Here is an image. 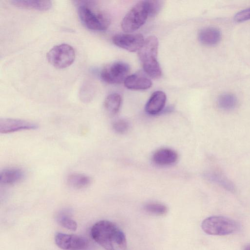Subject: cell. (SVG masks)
<instances>
[{
  "mask_svg": "<svg viewBox=\"0 0 250 250\" xmlns=\"http://www.w3.org/2000/svg\"><path fill=\"white\" fill-rule=\"evenodd\" d=\"M113 128L116 132L124 133L127 130L128 124L127 122L125 120H119L114 123Z\"/></svg>",
  "mask_w": 250,
  "mask_h": 250,
  "instance_id": "24",
  "label": "cell"
},
{
  "mask_svg": "<svg viewBox=\"0 0 250 250\" xmlns=\"http://www.w3.org/2000/svg\"><path fill=\"white\" fill-rule=\"evenodd\" d=\"M78 14L82 23L95 31L105 30L110 24L108 16L90 1H78Z\"/></svg>",
  "mask_w": 250,
  "mask_h": 250,
  "instance_id": "2",
  "label": "cell"
},
{
  "mask_svg": "<svg viewBox=\"0 0 250 250\" xmlns=\"http://www.w3.org/2000/svg\"><path fill=\"white\" fill-rule=\"evenodd\" d=\"M112 40L116 46L130 52L138 51L145 42L143 36L139 33L116 34Z\"/></svg>",
  "mask_w": 250,
  "mask_h": 250,
  "instance_id": "8",
  "label": "cell"
},
{
  "mask_svg": "<svg viewBox=\"0 0 250 250\" xmlns=\"http://www.w3.org/2000/svg\"><path fill=\"white\" fill-rule=\"evenodd\" d=\"M148 16L147 0L139 1L129 10L123 19L121 27L125 32H133L145 23Z\"/></svg>",
  "mask_w": 250,
  "mask_h": 250,
  "instance_id": "5",
  "label": "cell"
},
{
  "mask_svg": "<svg viewBox=\"0 0 250 250\" xmlns=\"http://www.w3.org/2000/svg\"><path fill=\"white\" fill-rule=\"evenodd\" d=\"M221 39L220 30L214 27H208L201 29L198 34V40L203 45L208 46L217 44Z\"/></svg>",
  "mask_w": 250,
  "mask_h": 250,
  "instance_id": "14",
  "label": "cell"
},
{
  "mask_svg": "<svg viewBox=\"0 0 250 250\" xmlns=\"http://www.w3.org/2000/svg\"><path fill=\"white\" fill-rule=\"evenodd\" d=\"M122 103V98L118 93L108 95L104 101V107L108 114H116L119 111Z\"/></svg>",
  "mask_w": 250,
  "mask_h": 250,
  "instance_id": "19",
  "label": "cell"
},
{
  "mask_svg": "<svg viewBox=\"0 0 250 250\" xmlns=\"http://www.w3.org/2000/svg\"><path fill=\"white\" fill-rule=\"evenodd\" d=\"M38 128L34 123L17 119L2 118L0 119V132L6 134L24 130H33Z\"/></svg>",
  "mask_w": 250,
  "mask_h": 250,
  "instance_id": "10",
  "label": "cell"
},
{
  "mask_svg": "<svg viewBox=\"0 0 250 250\" xmlns=\"http://www.w3.org/2000/svg\"><path fill=\"white\" fill-rule=\"evenodd\" d=\"M178 159L177 153L172 149L167 148H161L153 154V162L160 166H167L173 164Z\"/></svg>",
  "mask_w": 250,
  "mask_h": 250,
  "instance_id": "15",
  "label": "cell"
},
{
  "mask_svg": "<svg viewBox=\"0 0 250 250\" xmlns=\"http://www.w3.org/2000/svg\"><path fill=\"white\" fill-rule=\"evenodd\" d=\"M129 70V66L126 63L117 62L104 67L100 76L102 80L106 83L119 84L125 81L128 76Z\"/></svg>",
  "mask_w": 250,
  "mask_h": 250,
  "instance_id": "7",
  "label": "cell"
},
{
  "mask_svg": "<svg viewBox=\"0 0 250 250\" xmlns=\"http://www.w3.org/2000/svg\"><path fill=\"white\" fill-rule=\"evenodd\" d=\"M166 102V94L162 91H156L149 98L146 105L145 110L149 114L156 115L163 110Z\"/></svg>",
  "mask_w": 250,
  "mask_h": 250,
  "instance_id": "11",
  "label": "cell"
},
{
  "mask_svg": "<svg viewBox=\"0 0 250 250\" xmlns=\"http://www.w3.org/2000/svg\"><path fill=\"white\" fill-rule=\"evenodd\" d=\"M91 235L93 239L106 250H114V245L121 249L127 246L124 233L113 223L101 220L92 227Z\"/></svg>",
  "mask_w": 250,
  "mask_h": 250,
  "instance_id": "1",
  "label": "cell"
},
{
  "mask_svg": "<svg viewBox=\"0 0 250 250\" xmlns=\"http://www.w3.org/2000/svg\"><path fill=\"white\" fill-rule=\"evenodd\" d=\"M46 58L53 66L63 69L73 63L75 58V52L71 45L62 43L52 48L47 53Z\"/></svg>",
  "mask_w": 250,
  "mask_h": 250,
  "instance_id": "6",
  "label": "cell"
},
{
  "mask_svg": "<svg viewBox=\"0 0 250 250\" xmlns=\"http://www.w3.org/2000/svg\"><path fill=\"white\" fill-rule=\"evenodd\" d=\"M158 41L151 36L145 40L144 43L138 51V56L142 67L150 77L158 79L161 76V69L157 61Z\"/></svg>",
  "mask_w": 250,
  "mask_h": 250,
  "instance_id": "3",
  "label": "cell"
},
{
  "mask_svg": "<svg viewBox=\"0 0 250 250\" xmlns=\"http://www.w3.org/2000/svg\"><path fill=\"white\" fill-rule=\"evenodd\" d=\"M9 2L18 7L42 11H47L52 5L50 0H11Z\"/></svg>",
  "mask_w": 250,
  "mask_h": 250,
  "instance_id": "16",
  "label": "cell"
},
{
  "mask_svg": "<svg viewBox=\"0 0 250 250\" xmlns=\"http://www.w3.org/2000/svg\"><path fill=\"white\" fill-rule=\"evenodd\" d=\"M211 179L225 189L230 191H234L235 188L234 185L231 181L218 172L216 173L212 174Z\"/></svg>",
  "mask_w": 250,
  "mask_h": 250,
  "instance_id": "22",
  "label": "cell"
},
{
  "mask_svg": "<svg viewBox=\"0 0 250 250\" xmlns=\"http://www.w3.org/2000/svg\"><path fill=\"white\" fill-rule=\"evenodd\" d=\"M144 208L147 212L156 215H163L167 211L165 205L158 203H148L145 206Z\"/></svg>",
  "mask_w": 250,
  "mask_h": 250,
  "instance_id": "21",
  "label": "cell"
},
{
  "mask_svg": "<svg viewBox=\"0 0 250 250\" xmlns=\"http://www.w3.org/2000/svg\"><path fill=\"white\" fill-rule=\"evenodd\" d=\"M70 214L69 209L67 208L62 209L57 215V221L63 228L74 231L77 228V224L70 217Z\"/></svg>",
  "mask_w": 250,
  "mask_h": 250,
  "instance_id": "20",
  "label": "cell"
},
{
  "mask_svg": "<svg viewBox=\"0 0 250 250\" xmlns=\"http://www.w3.org/2000/svg\"><path fill=\"white\" fill-rule=\"evenodd\" d=\"M92 179L88 176L82 173H74L70 174L67 178V183L70 187L81 189L89 186Z\"/></svg>",
  "mask_w": 250,
  "mask_h": 250,
  "instance_id": "17",
  "label": "cell"
},
{
  "mask_svg": "<svg viewBox=\"0 0 250 250\" xmlns=\"http://www.w3.org/2000/svg\"><path fill=\"white\" fill-rule=\"evenodd\" d=\"M218 107L225 111L234 109L237 105V99L234 95L226 93L219 95L217 100Z\"/></svg>",
  "mask_w": 250,
  "mask_h": 250,
  "instance_id": "18",
  "label": "cell"
},
{
  "mask_svg": "<svg viewBox=\"0 0 250 250\" xmlns=\"http://www.w3.org/2000/svg\"><path fill=\"white\" fill-rule=\"evenodd\" d=\"M234 20L238 22L250 20V7L238 12L235 14Z\"/></svg>",
  "mask_w": 250,
  "mask_h": 250,
  "instance_id": "25",
  "label": "cell"
},
{
  "mask_svg": "<svg viewBox=\"0 0 250 250\" xmlns=\"http://www.w3.org/2000/svg\"><path fill=\"white\" fill-rule=\"evenodd\" d=\"M147 1L149 16L154 17L160 11L163 5V1L156 0H147Z\"/></svg>",
  "mask_w": 250,
  "mask_h": 250,
  "instance_id": "23",
  "label": "cell"
},
{
  "mask_svg": "<svg viewBox=\"0 0 250 250\" xmlns=\"http://www.w3.org/2000/svg\"><path fill=\"white\" fill-rule=\"evenodd\" d=\"M125 86L133 90H146L152 85L150 79L142 74H134L129 75L124 81Z\"/></svg>",
  "mask_w": 250,
  "mask_h": 250,
  "instance_id": "12",
  "label": "cell"
},
{
  "mask_svg": "<svg viewBox=\"0 0 250 250\" xmlns=\"http://www.w3.org/2000/svg\"><path fill=\"white\" fill-rule=\"evenodd\" d=\"M55 241L63 250H83L88 245L87 240L83 237L61 232L56 234Z\"/></svg>",
  "mask_w": 250,
  "mask_h": 250,
  "instance_id": "9",
  "label": "cell"
},
{
  "mask_svg": "<svg viewBox=\"0 0 250 250\" xmlns=\"http://www.w3.org/2000/svg\"><path fill=\"white\" fill-rule=\"evenodd\" d=\"M24 176V171L19 168H4L0 172V183L5 186L13 185L21 181Z\"/></svg>",
  "mask_w": 250,
  "mask_h": 250,
  "instance_id": "13",
  "label": "cell"
},
{
  "mask_svg": "<svg viewBox=\"0 0 250 250\" xmlns=\"http://www.w3.org/2000/svg\"><path fill=\"white\" fill-rule=\"evenodd\" d=\"M203 230L213 235H226L233 233L239 228L236 221L222 216H212L206 218L201 224Z\"/></svg>",
  "mask_w": 250,
  "mask_h": 250,
  "instance_id": "4",
  "label": "cell"
},
{
  "mask_svg": "<svg viewBox=\"0 0 250 250\" xmlns=\"http://www.w3.org/2000/svg\"><path fill=\"white\" fill-rule=\"evenodd\" d=\"M243 250H250V244L246 245L244 247Z\"/></svg>",
  "mask_w": 250,
  "mask_h": 250,
  "instance_id": "26",
  "label": "cell"
}]
</instances>
